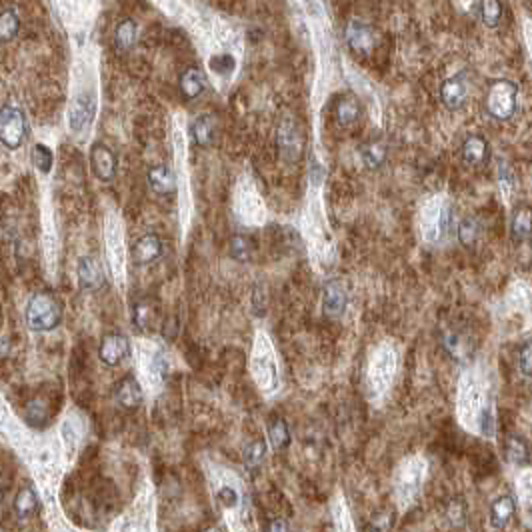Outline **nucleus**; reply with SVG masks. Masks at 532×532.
Masks as SVG:
<instances>
[{"instance_id": "obj_1", "label": "nucleus", "mask_w": 532, "mask_h": 532, "mask_svg": "<svg viewBox=\"0 0 532 532\" xmlns=\"http://www.w3.org/2000/svg\"><path fill=\"white\" fill-rule=\"evenodd\" d=\"M457 418L462 429L480 438L492 441L496 434L494 385L482 360H476L460 372L457 386Z\"/></svg>"}, {"instance_id": "obj_2", "label": "nucleus", "mask_w": 532, "mask_h": 532, "mask_svg": "<svg viewBox=\"0 0 532 532\" xmlns=\"http://www.w3.org/2000/svg\"><path fill=\"white\" fill-rule=\"evenodd\" d=\"M208 488L212 494V503L221 510L230 532H249V501L242 478L235 471L222 466L219 462L205 464Z\"/></svg>"}, {"instance_id": "obj_3", "label": "nucleus", "mask_w": 532, "mask_h": 532, "mask_svg": "<svg viewBox=\"0 0 532 532\" xmlns=\"http://www.w3.org/2000/svg\"><path fill=\"white\" fill-rule=\"evenodd\" d=\"M399 372V350L394 342L383 340L370 350L367 372H364V388L372 404H378L386 399L390 386Z\"/></svg>"}, {"instance_id": "obj_4", "label": "nucleus", "mask_w": 532, "mask_h": 532, "mask_svg": "<svg viewBox=\"0 0 532 532\" xmlns=\"http://www.w3.org/2000/svg\"><path fill=\"white\" fill-rule=\"evenodd\" d=\"M251 376L260 394L270 399L281 390V364L272 339L265 330H258L252 340Z\"/></svg>"}, {"instance_id": "obj_5", "label": "nucleus", "mask_w": 532, "mask_h": 532, "mask_svg": "<svg viewBox=\"0 0 532 532\" xmlns=\"http://www.w3.org/2000/svg\"><path fill=\"white\" fill-rule=\"evenodd\" d=\"M429 476V460L422 455H408L400 460L392 474V496L400 512L413 508Z\"/></svg>"}, {"instance_id": "obj_6", "label": "nucleus", "mask_w": 532, "mask_h": 532, "mask_svg": "<svg viewBox=\"0 0 532 532\" xmlns=\"http://www.w3.org/2000/svg\"><path fill=\"white\" fill-rule=\"evenodd\" d=\"M138 383L142 386L145 394H158L164 388V383L168 378V370H170V360L166 355L161 342L154 340H145L138 344Z\"/></svg>"}, {"instance_id": "obj_7", "label": "nucleus", "mask_w": 532, "mask_h": 532, "mask_svg": "<svg viewBox=\"0 0 532 532\" xmlns=\"http://www.w3.org/2000/svg\"><path fill=\"white\" fill-rule=\"evenodd\" d=\"M24 320L34 332L54 330L62 323V306L50 293H36L30 296L24 311Z\"/></svg>"}, {"instance_id": "obj_8", "label": "nucleus", "mask_w": 532, "mask_h": 532, "mask_svg": "<svg viewBox=\"0 0 532 532\" xmlns=\"http://www.w3.org/2000/svg\"><path fill=\"white\" fill-rule=\"evenodd\" d=\"M518 87L508 78H496L488 84L485 108L494 120H510L517 112Z\"/></svg>"}, {"instance_id": "obj_9", "label": "nucleus", "mask_w": 532, "mask_h": 532, "mask_svg": "<svg viewBox=\"0 0 532 532\" xmlns=\"http://www.w3.org/2000/svg\"><path fill=\"white\" fill-rule=\"evenodd\" d=\"M29 134L27 117L16 104L0 106V145L8 150H18Z\"/></svg>"}, {"instance_id": "obj_10", "label": "nucleus", "mask_w": 532, "mask_h": 532, "mask_svg": "<svg viewBox=\"0 0 532 532\" xmlns=\"http://www.w3.org/2000/svg\"><path fill=\"white\" fill-rule=\"evenodd\" d=\"M90 168L101 182H112L119 170V158L114 150L104 142H94L90 148Z\"/></svg>"}, {"instance_id": "obj_11", "label": "nucleus", "mask_w": 532, "mask_h": 532, "mask_svg": "<svg viewBox=\"0 0 532 532\" xmlns=\"http://www.w3.org/2000/svg\"><path fill=\"white\" fill-rule=\"evenodd\" d=\"M276 147L286 163H296L302 154V134L293 119H284L276 133Z\"/></svg>"}, {"instance_id": "obj_12", "label": "nucleus", "mask_w": 532, "mask_h": 532, "mask_svg": "<svg viewBox=\"0 0 532 532\" xmlns=\"http://www.w3.org/2000/svg\"><path fill=\"white\" fill-rule=\"evenodd\" d=\"M468 96V82L466 74L459 73L446 78L441 84V101L448 110H460Z\"/></svg>"}, {"instance_id": "obj_13", "label": "nucleus", "mask_w": 532, "mask_h": 532, "mask_svg": "<svg viewBox=\"0 0 532 532\" xmlns=\"http://www.w3.org/2000/svg\"><path fill=\"white\" fill-rule=\"evenodd\" d=\"M131 355V340L124 334H106L98 348V358L106 367H119L120 362Z\"/></svg>"}, {"instance_id": "obj_14", "label": "nucleus", "mask_w": 532, "mask_h": 532, "mask_svg": "<svg viewBox=\"0 0 532 532\" xmlns=\"http://www.w3.org/2000/svg\"><path fill=\"white\" fill-rule=\"evenodd\" d=\"M163 240H161L158 235H154V232L142 235V237L134 242L133 263L136 266L154 265V263L163 256Z\"/></svg>"}, {"instance_id": "obj_15", "label": "nucleus", "mask_w": 532, "mask_h": 532, "mask_svg": "<svg viewBox=\"0 0 532 532\" xmlns=\"http://www.w3.org/2000/svg\"><path fill=\"white\" fill-rule=\"evenodd\" d=\"M348 306V293L340 281H328L323 293V311L328 318H340Z\"/></svg>"}, {"instance_id": "obj_16", "label": "nucleus", "mask_w": 532, "mask_h": 532, "mask_svg": "<svg viewBox=\"0 0 532 532\" xmlns=\"http://www.w3.org/2000/svg\"><path fill=\"white\" fill-rule=\"evenodd\" d=\"M78 286L82 290H98L104 284V272L101 263L94 256H82L78 260Z\"/></svg>"}, {"instance_id": "obj_17", "label": "nucleus", "mask_w": 532, "mask_h": 532, "mask_svg": "<svg viewBox=\"0 0 532 532\" xmlns=\"http://www.w3.org/2000/svg\"><path fill=\"white\" fill-rule=\"evenodd\" d=\"M147 180L152 193L161 194V196H168V194L177 193V175H175L172 168L166 166V164L152 166V168L148 170Z\"/></svg>"}, {"instance_id": "obj_18", "label": "nucleus", "mask_w": 532, "mask_h": 532, "mask_svg": "<svg viewBox=\"0 0 532 532\" xmlns=\"http://www.w3.org/2000/svg\"><path fill=\"white\" fill-rule=\"evenodd\" d=\"M460 156L462 161L471 166H480L488 161L490 156V147H488V140L480 134H471L464 138L462 147H460Z\"/></svg>"}, {"instance_id": "obj_19", "label": "nucleus", "mask_w": 532, "mask_h": 532, "mask_svg": "<svg viewBox=\"0 0 532 532\" xmlns=\"http://www.w3.org/2000/svg\"><path fill=\"white\" fill-rule=\"evenodd\" d=\"M515 512H517V503H515V498L508 496V494L498 496L496 501H492V504H490V517H488L490 526L496 529V531H504V529L512 522Z\"/></svg>"}, {"instance_id": "obj_20", "label": "nucleus", "mask_w": 532, "mask_h": 532, "mask_svg": "<svg viewBox=\"0 0 532 532\" xmlns=\"http://www.w3.org/2000/svg\"><path fill=\"white\" fill-rule=\"evenodd\" d=\"M178 89H180V94L186 101H194L207 90V76L198 66H191V68H186L184 73L180 74Z\"/></svg>"}, {"instance_id": "obj_21", "label": "nucleus", "mask_w": 532, "mask_h": 532, "mask_svg": "<svg viewBox=\"0 0 532 532\" xmlns=\"http://www.w3.org/2000/svg\"><path fill=\"white\" fill-rule=\"evenodd\" d=\"M126 532H154V504L152 496H145L126 524Z\"/></svg>"}, {"instance_id": "obj_22", "label": "nucleus", "mask_w": 532, "mask_h": 532, "mask_svg": "<svg viewBox=\"0 0 532 532\" xmlns=\"http://www.w3.org/2000/svg\"><path fill=\"white\" fill-rule=\"evenodd\" d=\"M346 43L356 52H369L374 46V30L360 20H353L346 29Z\"/></svg>"}, {"instance_id": "obj_23", "label": "nucleus", "mask_w": 532, "mask_h": 532, "mask_svg": "<svg viewBox=\"0 0 532 532\" xmlns=\"http://www.w3.org/2000/svg\"><path fill=\"white\" fill-rule=\"evenodd\" d=\"M117 402L124 408H136L145 400V390L134 376H126L117 385Z\"/></svg>"}, {"instance_id": "obj_24", "label": "nucleus", "mask_w": 532, "mask_h": 532, "mask_svg": "<svg viewBox=\"0 0 532 532\" xmlns=\"http://www.w3.org/2000/svg\"><path fill=\"white\" fill-rule=\"evenodd\" d=\"M94 110H96V103L92 96H80L76 98L71 108V114H68V122H71V128L73 131H82L87 124L92 122V117H94Z\"/></svg>"}, {"instance_id": "obj_25", "label": "nucleus", "mask_w": 532, "mask_h": 532, "mask_svg": "<svg viewBox=\"0 0 532 532\" xmlns=\"http://www.w3.org/2000/svg\"><path fill=\"white\" fill-rule=\"evenodd\" d=\"M40 508V501H38V494L32 490L30 487H22L18 490V494L15 496V504H13V510H15L16 518L20 520H29L32 518Z\"/></svg>"}, {"instance_id": "obj_26", "label": "nucleus", "mask_w": 532, "mask_h": 532, "mask_svg": "<svg viewBox=\"0 0 532 532\" xmlns=\"http://www.w3.org/2000/svg\"><path fill=\"white\" fill-rule=\"evenodd\" d=\"M360 158L369 170H378L386 163L388 156V145L385 140H369L360 147Z\"/></svg>"}, {"instance_id": "obj_27", "label": "nucleus", "mask_w": 532, "mask_h": 532, "mask_svg": "<svg viewBox=\"0 0 532 532\" xmlns=\"http://www.w3.org/2000/svg\"><path fill=\"white\" fill-rule=\"evenodd\" d=\"M216 134V120L212 114H200L198 119L193 120L191 126V136L198 147H210Z\"/></svg>"}, {"instance_id": "obj_28", "label": "nucleus", "mask_w": 532, "mask_h": 532, "mask_svg": "<svg viewBox=\"0 0 532 532\" xmlns=\"http://www.w3.org/2000/svg\"><path fill=\"white\" fill-rule=\"evenodd\" d=\"M330 517H332V531L334 532H356L350 510L346 506V501L342 494H337L330 504Z\"/></svg>"}, {"instance_id": "obj_29", "label": "nucleus", "mask_w": 532, "mask_h": 532, "mask_svg": "<svg viewBox=\"0 0 532 532\" xmlns=\"http://www.w3.org/2000/svg\"><path fill=\"white\" fill-rule=\"evenodd\" d=\"M337 120H339L340 126H353L356 120L360 119V103L356 101L355 94H342L337 103Z\"/></svg>"}, {"instance_id": "obj_30", "label": "nucleus", "mask_w": 532, "mask_h": 532, "mask_svg": "<svg viewBox=\"0 0 532 532\" xmlns=\"http://www.w3.org/2000/svg\"><path fill=\"white\" fill-rule=\"evenodd\" d=\"M138 43V24L133 18H122L114 29V46L119 50H131Z\"/></svg>"}, {"instance_id": "obj_31", "label": "nucleus", "mask_w": 532, "mask_h": 532, "mask_svg": "<svg viewBox=\"0 0 532 532\" xmlns=\"http://www.w3.org/2000/svg\"><path fill=\"white\" fill-rule=\"evenodd\" d=\"M531 208L518 207L510 219V235L515 242H529L531 238Z\"/></svg>"}, {"instance_id": "obj_32", "label": "nucleus", "mask_w": 532, "mask_h": 532, "mask_svg": "<svg viewBox=\"0 0 532 532\" xmlns=\"http://www.w3.org/2000/svg\"><path fill=\"white\" fill-rule=\"evenodd\" d=\"M20 30V18L15 8H6L0 13V45L13 43Z\"/></svg>"}, {"instance_id": "obj_33", "label": "nucleus", "mask_w": 532, "mask_h": 532, "mask_svg": "<svg viewBox=\"0 0 532 532\" xmlns=\"http://www.w3.org/2000/svg\"><path fill=\"white\" fill-rule=\"evenodd\" d=\"M478 16L482 20V24L488 29H496L501 18H503V4L501 0H480L478 2Z\"/></svg>"}, {"instance_id": "obj_34", "label": "nucleus", "mask_w": 532, "mask_h": 532, "mask_svg": "<svg viewBox=\"0 0 532 532\" xmlns=\"http://www.w3.org/2000/svg\"><path fill=\"white\" fill-rule=\"evenodd\" d=\"M506 459L512 466L517 468H526L529 466V448L522 438L518 436H510L506 443Z\"/></svg>"}, {"instance_id": "obj_35", "label": "nucleus", "mask_w": 532, "mask_h": 532, "mask_svg": "<svg viewBox=\"0 0 532 532\" xmlns=\"http://www.w3.org/2000/svg\"><path fill=\"white\" fill-rule=\"evenodd\" d=\"M52 163H54V154L46 145L38 142L32 147V164L36 166V170L40 175H48L52 170Z\"/></svg>"}, {"instance_id": "obj_36", "label": "nucleus", "mask_w": 532, "mask_h": 532, "mask_svg": "<svg viewBox=\"0 0 532 532\" xmlns=\"http://www.w3.org/2000/svg\"><path fill=\"white\" fill-rule=\"evenodd\" d=\"M478 232H480V226H478L476 219H471V216L462 219L459 222V226H457V235H459L462 246H473L476 238H478Z\"/></svg>"}, {"instance_id": "obj_37", "label": "nucleus", "mask_w": 532, "mask_h": 532, "mask_svg": "<svg viewBox=\"0 0 532 532\" xmlns=\"http://www.w3.org/2000/svg\"><path fill=\"white\" fill-rule=\"evenodd\" d=\"M266 457V443L265 441H254L246 448H244V466L249 471H254L258 468L263 462H265Z\"/></svg>"}, {"instance_id": "obj_38", "label": "nucleus", "mask_w": 532, "mask_h": 532, "mask_svg": "<svg viewBox=\"0 0 532 532\" xmlns=\"http://www.w3.org/2000/svg\"><path fill=\"white\" fill-rule=\"evenodd\" d=\"M288 438H290V434H288V427H286V422L284 420H274L270 427H268V441L272 444V448L274 450H282L286 444H288Z\"/></svg>"}, {"instance_id": "obj_39", "label": "nucleus", "mask_w": 532, "mask_h": 532, "mask_svg": "<svg viewBox=\"0 0 532 532\" xmlns=\"http://www.w3.org/2000/svg\"><path fill=\"white\" fill-rule=\"evenodd\" d=\"M251 240L246 237H242V235H237V237L230 238V256L238 260V263H244V260H249L251 258Z\"/></svg>"}, {"instance_id": "obj_40", "label": "nucleus", "mask_w": 532, "mask_h": 532, "mask_svg": "<svg viewBox=\"0 0 532 532\" xmlns=\"http://www.w3.org/2000/svg\"><path fill=\"white\" fill-rule=\"evenodd\" d=\"M210 68L219 76H230L237 68V62H235V57H230V54H216L210 59Z\"/></svg>"}, {"instance_id": "obj_41", "label": "nucleus", "mask_w": 532, "mask_h": 532, "mask_svg": "<svg viewBox=\"0 0 532 532\" xmlns=\"http://www.w3.org/2000/svg\"><path fill=\"white\" fill-rule=\"evenodd\" d=\"M152 320V309L147 302H138L134 306V325L138 326L140 330H145L148 326V323Z\"/></svg>"}, {"instance_id": "obj_42", "label": "nucleus", "mask_w": 532, "mask_h": 532, "mask_svg": "<svg viewBox=\"0 0 532 532\" xmlns=\"http://www.w3.org/2000/svg\"><path fill=\"white\" fill-rule=\"evenodd\" d=\"M518 369L524 376H531V342H524L522 350L518 353Z\"/></svg>"}, {"instance_id": "obj_43", "label": "nucleus", "mask_w": 532, "mask_h": 532, "mask_svg": "<svg viewBox=\"0 0 532 532\" xmlns=\"http://www.w3.org/2000/svg\"><path fill=\"white\" fill-rule=\"evenodd\" d=\"M388 529H390V518L388 515H380V517L372 518L369 532H388Z\"/></svg>"}, {"instance_id": "obj_44", "label": "nucleus", "mask_w": 532, "mask_h": 532, "mask_svg": "<svg viewBox=\"0 0 532 532\" xmlns=\"http://www.w3.org/2000/svg\"><path fill=\"white\" fill-rule=\"evenodd\" d=\"M266 532H288V524H286V520H282V518H274V520L270 522V526H268V531Z\"/></svg>"}, {"instance_id": "obj_45", "label": "nucleus", "mask_w": 532, "mask_h": 532, "mask_svg": "<svg viewBox=\"0 0 532 532\" xmlns=\"http://www.w3.org/2000/svg\"><path fill=\"white\" fill-rule=\"evenodd\" d=\"M205 532H222V531H221V529H219V526H210V529H207V531H205Z\"/></svg>"}, {"instance_id": "obj_46", "label": "nucleus", "mask_w": 532, "mask_h": 532, "mask_svg": "<svg viewBox=\"0 0 532 532\" xmlns=\"http://www.w3.org/2000/svg\"><path fill=\"white\" fill-rule=\"evenodd\" d=\"M2 496H4V494H2V490H0V506H2Z\"/></svg>"}]
</instances>
